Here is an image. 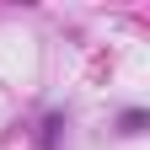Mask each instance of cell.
Masks as SVG:
<instances>
[{
  "mask_svg": "<svg viewBox=\"0 0 150 150\" xmlns=\"http://www.w3.org/2000/svg\"><path fill=\"white\" fill-rule=\"evenodd\" d=\"M59 129H64V112H54V118L43 123V150H54V145H59Z\"/></svg>",
  "mask_w": 150,
  "mask_h": 150,
  "instance_id": "obj_2",
  "label": "cell"
},
{
  "mask_svg": "<svg viewBox=\"0 0 150 150\" xmlns=\"http://www.w3.org/2000/svg\"><path fill=\"white\" fill-rule=\"evenodd\" d=\"M118 134H145V112L139 107H129L123 118H118Z\"/></svg>",
  "mask_w": 150,
  "mask_h": 150,
  "instance_id": "obj_1",
  "label": "cell"
}]
</instances>
